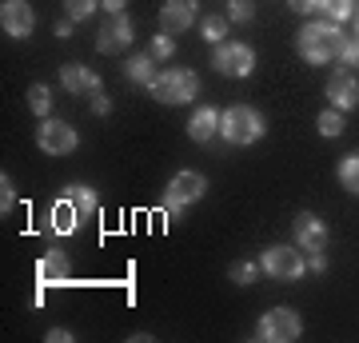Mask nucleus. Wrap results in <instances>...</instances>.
<instances>
[{
	"label": "nucleus",
	"instance_id": "obj_7",
	"mask_svg": "<svg viewBox=\"0 0 359 343\" xmlns=\"http://www.w3.org/2000/svg\"><path fill=\"white\" fill-rule=\"evenodd\" d=\"M259 267L271 280H299L308 271V255H299L295 243H276V248H268L259 255Z\"/></svg>",
	"mask_w": 359,
	"mask_h": 343
},
{
	"label": "nucleus",
	"instance_id": "obj_37",
	"mask_svg": "<svg viewBox=\"0 0 359 343\" xmlns=\"http://www.w3.org/2000/svg\"><path fill=\"white\" fill-rule=\"evenodd\" d=\"M355 36H359V0H355Z\"/></svg>",
	"mask_w": 359,
	"mask_h": 343
},
{
	"label": "nucleus",
	"instance_id": "obj_28",
	"mask_svg": "<svg viewBox=\"0 0 359 343\" xmlns=\"http://www.w3.org/2000/svg\"><path fill=\"white\" fill-rule=\"evenodd\" d=\"M100 8V0H65V16H72V20H88L92 13Z\"/></svg>",
	"mask_w": 359,
	"mask_h": 343
},
{
	"label": "nucleus",
	"instance_id": "obj_20",
	"mask_svg": "<svg viewBox=\"0 0 359 343\" xmlns=\"http://www.w3.org/2000/svg\"><path fill=\"white\" fill-rule=\"evenodd\" d=\"M316 13H320V20L344 25V20L355 16V0H316Z\"/></svg>",
	"mask_w": 359,
	"mask_h": 343
},
{
	"label": "nucleus",
	"instance_id": "obj_1",
	"mask_svg": "<svg viewBox=\"0 0 359 343\" xmlns=\"http://www.w3.org/2000/svg\"><path fill=\"white\" fill-rule=\"evenodd\" d=\"M347 40V32H339V25L332 20H311V25L299 28V40H295V48L308 64H327L339 56V44Z\"/></svg>",
	"mask_w": 359,
	"mask_h": 343
},
{
	"label": "nucleus",
	"instance_id": "obj_31",
	"mask_svg": "<svg viewBox=\"0 0 359 343\" xmlns=\"http://www.w3.org/2000/svg\"><path fill=\"white\" fill-rule=\"evenodd\" d=\"M308 271L323 276V271H327V255H323V252H308Z\"/></svg>",
	"mask_w": 359,
	"mask_h": 343
},
{
	"label": "nucleus",
	"instance_id": "obj_29",
	"mask_svg": "<svg viewBox=\"0 0 359 343\" xmlns=\"http://www.w3.org/2000/svg\"><path fill=\"white\" fill-rule=\"evenodd\" d=\"M335 60H339V68H359V36H347Z\"/></svg>",
	"mask_w": 359,
	"mask_h": 343
},
{
	"label": "nucleus",
	"instance_id": "obj_26",
	"mask_svg": "<svg viewBox=\"0 0 359 343\" xmlns=\"http://www.w3.org/2000/svg\"><path fill=\"white\" fill-rule=\"evenodd\" d=\"M148 56H152L156 64H164V60H172V56H176V40L168 36V32H156V36L148 40Z\"/></svg>",
	"mask_w": 359,
	"mask_h": 343
},
{
	"label": "nucleus",
	"instance_id": "obj_18",
	"mask_svg": "<svg viewBox=\"0 0 359 343\" xmlns=\"http://www.w3.org/2000/svg\"><path fill=\"white\" fill-rule=\"evenodd\" d=\"M65 200L72 203V208H76L84 220L96 216V208H100V200H96V191H92L88 184H68V188H65Z\"/></svg>",
	"mask_w": 359,
	"mask_h": 343
},
{
	"label": "nucleus",
	"instance_id": "obj_16",
	"mask_svg": "<svg viewBox=\"0 0 359 343\" xmlns=\"http://www.w3.org/2000/svg\"><path fill=\"white\" fill-rule=\"evenodd\" d=\"M219 116L224 112H216L212 104H200L192 112V120H188V136H192L196 144H208L212 136H219Z\"/></svg>",
	"mask_w": 359,
	"mask_h": 343
},
{
	"label": "nucleus",
	"instance_id": "obj_21",
	"mask_svg": "<svg viewBox=\"0 0 359 343\" xmlns=\"http://www.w3.org/2000/svg\"><path fill=\"white\" fill-rule=\"evenodd\" d=\"M344 112H339V108H332V104H327V108H323L320 116H316V132H320L323 140H335V136H344Z\"/></svg>",
	"mask_w": 359,
	"mask_h": 343
},
{
	"label": "nucleus",
	"instance_id": "obj_9",
	"mask_svg": "<svg viewBox=\"0 0 359 343\" xmlns=\"http://www.w3.org/2000/svg\"><path fill=\"white\" fill-rule=\"evenodd\" d=\"M295 248L308 255V252H323L327 240H332V231H327V220H320L316 212H295Z\"/></svg>",
	"mask_w": 359,
	"mask_h": 343
},
{
	"label": "nucleus",
	"instance_id": "obj_27",
	"mask_svg": "<svg viewBox=\"0 0 359 343\" xmlns=\"http://www.w3.org/2000/svg\"><path fill=\"white\" fill-rule=\"evenodd\" d=\"M231 25H252L256 20V4L252 0H228V13H224Z\"/></svg>",
	"mask_w": 359,
	"mask_h": 343
},
{
	"label": "nucleus",
	"instance_id": "obj_13",
	"mask_svg": "<svg viewBox=\"0 0 359 343\" xmlns=\"http://www.w3.org/2000/svg\"><path fill=\"white\" fill-rule=\"evenodd\" d=\"M196 0H164V8H160V28H164L168 36H176V32H188L196 25Z\"/></svg>",
	"mask_w": 359,
	"mask_h": 343
},
{
	"label": "nucleus",
	"instance_id": "obj_15",
	"mask_svg": "<svg viewBox=\"0 0 359 343\" xmlns=\"http://www.w3.org/2000/svg\"><path fill=\"white\" fill-rule=\"evenodd\" d=\"M80 224H84V216H80V212L65 200V196L48 208V231H52V236H76Z\"/></svg>",
	"mask_w": 359,
	"mask_h": 343
},
{
	"label": "nucleus",
	"instance_id": "obj_8",
	"mask_svg": "<svg viewBox=\"0 0 359 343\" xmlns=\"http://www.w3.org/2000/svg\"><path fill=\"white\" fill-rule=\"evenodd\" d=\"M36 144L44 156H72L80 148V132L68 120H56V116H44L36 128Z\"/></svg>",
	"mask_w": 359,
	"mask_h": 343
},
{
	"label": "nucleus",
	"instance_id": "obj_19",
	"mask_svg": "<svg viewBox=\"0 0 359 343\" xmlns=\"http://www.w3.org/2000/svg\"><path fill=\"white\" fill-rule=\"evenodd\" d=\"M124 76H128L132 84H144V88H148V84H152L160 72H156V60L144 52V56H132V60L124 64Z\"/></svg>",
	"mask_w": 359,
	"mask_h": 343
},
{
	"label": "nucleus",
	"instance_id": "obj_34",
	"mask_svg": "<svg viewBox=\"0 0 359 343\" xmlns=\"http://www.w3.org/2000/svg\"><path fill=\"white\" fill-rule=\"evenodd\" d=\"M287 8L299 16H308V13H316V0H287Z\"/></svg>",
	"mask_w": 359,
	"mask_h": 343
},
{
	"label": "nucleus",
	"instance_id": "obj_10",
	"mask_svg": "<svg viewBox=\"0 0 359 343\" xmlns=\"http://www.w3.org/2000/svg\"><path fill=\"white\" fill-rule=\"evenodd\" d=\"M323 96H327V104H332V108H339V112L359 108V76L351 72V68H335L332 76H327Z\"/></svg>",
	"mask_w": 359,
	"mask_h": 343
},
{
	"label": "nucleus",
	"instance_id": "obj_14",
	"mask_svg": "<svg viewBox=\"0 0 359 343\" xmlns=\"http://www.w3.org/2000/svg\"><path fill=\"white\" fill-rule=\"evenodd\" d=\"M60 88L72 96H92V92H100V76L84 64H60Z\"/></svg>",
	"mask_w": 359,
	"mask_h": 343
},
{
	"label": "nucleus",
	"instance_id": "obj_5",
	"mask_svg": "<svg viewBox=\"0 0 359 343\" xmlns=\"http://www.w3.org/2000/svg\"><path fill=\"white\" fill-rule=\"evenodd\" d=\"M212 64H216L219 76L244 80V76L256 72V48L244 44V40H224V44H216V52H212Z\"/></svg>",
	"mask_w": 359,
	"mask_h": 343
},
{
	"label": "nucleus",
	"instance_id": "obj_24",
	"mask_svg": "<svg viewBox=\"0 0 359 343\" xmlns=\"http://www.w3.org/2000/svg\"><path fill=\"white\" fill-rule=\"evenodd\" d=\"M259 260H240V264H231L228 267V276H231V283H240V288H252V283L259 280Z\"/></svg>",
	"mask_w": 359,
	"mask_h": 343
},
{
	"label": "nucleus",
	"instance_id": "obj_35",
	"mask_svg": "<svg viewBox=\"0 0 359 343\" xmlns=\"http://www.w3.org/2000/svg\"><path fill=\"white\" fill-rule=\"evenodd\" d=\"M124 4H128V0H100V8L108 16H116V13H124Z\"/></svg>",
	"mask_w": 359,
	"mask_h": 343
},
{
	"label": "nucleus",
	"instance_id": "obj_11",
	"mask_svg": "<svg viewBox=\"0 0 359 343\" xmlns=\"http://www.w3.org/2000/svg\"><path fill=\"white\" fill-rule=\"evenodd\" d=\"M0 28L13 40H28L36 28V13L28 0H0Z\"/></svg>",
	"mask_w": 359,
	"mask_h": 343
},
{
	"label": "nucleus",
	"instance_id": "obj_2",
	"mask_svg": "<svg viewBox=\"0 0 359 343\" xmlns=\"http://www.w3.org/2000/svg\"><path fill=\"white\" fill-rule=\"evenodd\" d=\"M264 132H268V124H264V116H259L252 104H231L228 112L219 116V136L228 144H236V148L256 144Z\"/></svg>",
	"mask_w": 359,
	"mask_h": 343
},
{
	"label": "nucleus",
	"instance_id": "obj_6",
	"mask_svg": "<svg viewBox=\"0 0 359 343\" xmlns=\"http://www.w3.org/2000/svg\"><path fill=\"white\" fill-rule=\"evenodd\" d=\"M304 335V319L295 316L292 307H268L259 316V328H256V339L264 343H292Z\"/></svg>",
	"mask_w": 359,
	"mask_h": 343
},
{
	"label": "nucleus",
	"instance_id": "obj_33",
	"mask_svg": "<svg viewBox=\"0 0 359 343\" xmlns=\"http://www.w3.org/2000/svg\"><path fill=\"white\" fill-rule=\"evenodd\" d=\"M72 25H76L72 16H60V20H56V28H52V32H56V36H60V40H68V36H72Z\"/></svg>",
	"mask_w": 359,
	"mask_h": 343
},
{
	"label": "nucleus",
	"instance_id": "obj_12",
	"mask_svg": "<svg viewBox=\"0 0 359 343\" xmlns=\"http://www.w3.org/2000/svg\"><path fill=\"white\" fill-rule=\"evenodd\" d=\"M132 36H136V28H132V20L124 13H116L112 20H104L100 36H96V48L104 52V56H116V52H124L132 44Z\"/></svg>",
	"mask_w": 359,
	"mask_h": 343
},
{
	"label": "nucleus",
	"instance_id": "obj_25",
	"mask_svg": "<svg viewBox=\"0 0 359 343\" xmlns=\"http://www.w3.org/2000/svg\"><path fill=\"white\" fill-rule=\"evenodd\" d=\"M28 108H32V116H52V92H48V84H32L28 88Z\"/></svg>",
	"mask_w": 359,
	"mask_h": 343
},
{
	"label": "nucleus",
	"instance_id": "obj_17",
	"mask_svg": "<svg viewBox=\"0 0 359 343\" xmlns=\"http://www.w3.org/2000/svg\"><path fill=\"white\" fill-rule=\"evenodd\" d=\"M68 255L60 252V248H52V252H44L40 255V264H36V280H40V288H48V283H60V280H68Z\"/></svg>",
	"mask_w": 359,
	"mask_h": 343
},
{
	"label": "nucleus",
	"instance_id": "obj_36",
	"mask_svg": "<svg viewBox=\"0 0 359 343\" xmlns=\"http://www.w3.org/2000/svg\"><path fill=\"white\" fill-rule=\"evenodd\" d=\"M48 343H72V331H65V328H52V331H48Z\"/></svg>",
	"mask_w": 359,
	"mask_h": 343
},
{
	"label": "nucleus",
	"instance_id": "obj_3",
	"mask_svg": "<svg viewBox=\"0 0 359 343\" xmlns=\"http://www.w3.org/2000/svg\"><path fill=\"white\" fill-rule=\"evenodd\" d=\"M148 92L160 104H192L200 96V76H196L192 68H168V72H160L148 84Z\"/></svg>",
	"mask_w": 359,
	"mask_h": 343
},
{
	"label": "nucleus",
	"instance_id": "obj_4",
	"mask_svg": "<svg viewBox=\"0 0 359 343\" xmlns=\"http://www.w3.org/2000/svg\"><path fill=\"white\" fill-rule=\"evenodd\" d=\"M204 191H208V180L200 176V172H188V168H184V172H176V176H172V184H168V191H164V216L168 220H180L188 203L204 200Z\"/></svg>",
	"mask_w": 359,
	"mask_h": 343
},
{
	"label": "nucleus",
	"instance_id": "obj_30",
	"mask_svg": "<svg viewBox=\"0 0 359 343\" xmlns=\"http://www.w3.org/2000/svg\"><path fill=\"white\" fill-rule=\"evenodd\" d=\"M0 191H4V196H0V216H8V208L16 203V188H13V180H8V172L0 176Z\"/></svg>",
	"mask_w": 359,
	"mask_h": 343
},
{
	"label": "nucleus",
	"instance_id": "obj_32",
	"mask_svg": "<svg viewBox=\"0 0 359 343\" xmlns=\"http://www.w3.org/2000/svg\"><path fill=\"white\" fill-rule=\"evenodd\" d=\"M92 112H96V116H108V112H112V100H108L104 92H92Z\"/></svg>",
	"mask_w": 359,
	"mask_h": 343
},
{
	"label": "nucleus",
	"instance_id": "obj_22",
	"mask_svg": "<svg viewBox=\"0 0 359 343\" xmlns=\"http://www.w3.org/2000/svg\"><path fill=\"white\" fill-rule=\"evenodd\" d=\"M335 176H339V188L344 191L359 196V152H347L344 160H339V168H335Z\"/></svg>",
	"mask_w": 359,
	"mask_h": 343
},
{
	"label": "nucleus",
	"instance_id": "obj_23",
	"mask_svg": "<svg viewBox=\"0 0 359 343\" xmlns=\"http://www.w3.org/2000/svg\"><path fill=\"white\" fill-rule=\"evenodd\" d=\"M228 28H231L228 16H204V20H200V36H204L208 44H224V40H228Z\"/></svg>",
	"mask_w": 359,
	"mask_h": 343
}]
</instances>
